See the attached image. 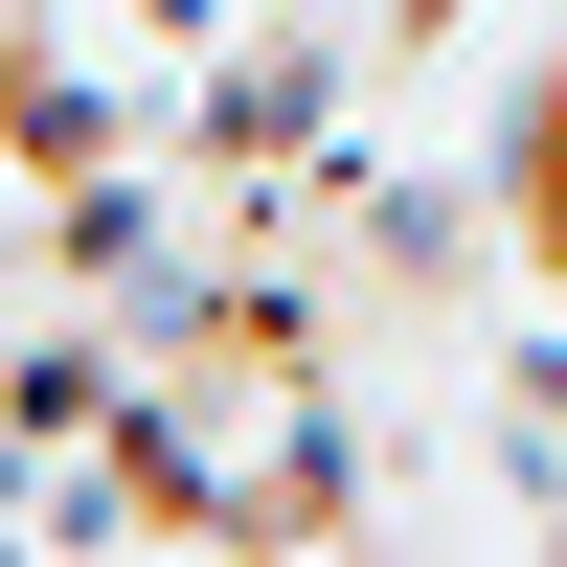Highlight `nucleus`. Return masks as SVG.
I'll list each match as a JSON object with an SVG mask.
<instances>
[{
    "mask_svg": "<svg viewBox=\"0 0 567 567\" xmlns=\"http://www.w3.org/2000/svg\"><path fill=\"white\" fill-rule=\"evenodd\" d=\"M499 272H523V296L567 318V69L523 91V114H499Z\"/></svg>",
    "mask_w": 567,
    "mask_h": 567,
    "instance_id": "1",
    "label": "nucleus"
}]
</instances>
